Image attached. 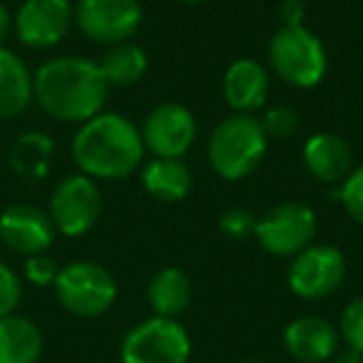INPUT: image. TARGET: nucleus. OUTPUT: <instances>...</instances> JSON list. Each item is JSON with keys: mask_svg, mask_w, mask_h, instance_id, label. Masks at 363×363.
Instances as JSON below:
<instances>
[{"mask_svg": "<svg viewBox=\"0 0 363 363\" xmlns=\"http://www.w3.org/2000/svg\"><path fill=\"white\" fill-rule=\"evenodd\" d=\"M107 90L100 65L87 57H52L33 75V97L60 122H87L100 115Z\"/></svg>", "mask_w": 363, "mask_h": 363, "instance_id": "nucleus-1", "label": "nucleus"}, {"mask_svg": "<svg viewBox=\"0 0 363 363\" xmlns=\"http://www.w3.org/2000/svg\"><path fill=\"white\" fill-rule=\"evenodd\" d=\"M72 157L82 174L97 179H122L140 167L145 157L142 135L127 117L100 112L82 122L72 140Z\"/></svg>", "mask_w": 363, "mask_h": 363, "instance_id": "nucleus-2", "label": "nucleus"}, {"mask_svg": "<svg viewBox=\"0 0 363 363\" xmlns=\"http://www.w3.org/2000/svg\"><path fill=\"white\" fill-rule=\"evenodd\" d=\"M209 164L219 177L237 182L249 177L267 155V132L252 115H237L222 120L209 137Z\"/></svg>", "mask_w": 363, "mask_h": 363, "instance_id": "nucleus-3", "label": "nucleus"}, {"mask_svg": "<svg viewBox=\"0 0 363 363\" xmlns=\"http://www.w3.org/2000/svg\"><path fill=\"white\" fill-rule=\"evenodd\" d=\"M269 62L284 82L294 87H316L328 70L323 43L308 28H279L269 43Z\"/></svg>", "mask_w": 363, "mask_h": 363, "instance_id": "nucleus-4", "label": "nucleus"}, {"mask_svg": "<svg viewBox=\"0 0 363 363\" xmlns=\"http://www.w3.org/2000/svg\"><path fill=\"white\" fill-rule=\"evenodd\" d=\"M192 338L177 318L152 316L127 331L120 346L122 363H187Z\"/></svg>", "mask_w": 363, "mask_h": 363, "instance_id": "nucleus-5", "label": "nucleus"}, {"mask_svg": "<svg viewBox=\"0 0 363 363\" xmlns=\"http://www.w3.org/2000/svg\"><path fill=\"white\" fill-rule=\"evenodd\" d=\"M55 294L70 313L82 318L102 316L117 298V284L95 262H72L57 272Z\"/></svg>", "mask_w": 363, "mask_h": 363, "instance_id": "nucleus-6", "label": "nucleus"}, {"mask_svg": "<svg viewBox=\"0 0 363 363\" xmlns=\"http://www.w3.org/2000/svg\"><path fill=\"white\" fill-rule=\"evenodd\" d=\"M316 214L301 202H284L257 219L254 237L274 257H296L316 237Z\"/></svg>", "mask_w": 363, "mask_h": 363, "instance_id": "nucleus-7", "label": "nucleus"}, {"mask_svg": "<svg viewBox=\"0 0 363 363\" xmlns=\"http://www.w3.org/2000/svg\"><path fill=\"white\" fill-rule=\"evenodd\" d=\"M346 279V257L331 244H311L289 264L286 281L296 296L318 301L336 291Z\"/></svg>", "mask_w": 363, "mask_h": 363, "instance_id": "nucleus-8", "label": "nucleus"}, {"mask_svg": "<svg viewBox=\"0 0 363 363\" xmlns=\"http://www.w3.org/2000/svg\"><path fill=\"white\" fill-rule=\"evenodd\" d=\"M102 212L100 189L87 174H70L52 189L50 219L65 237H82L97 224Z\"/></svg>", "mask_w": 363, "mask_h": 363, "instance_id": "nucleus-9", "label": "nucleus"}, {"mask_svg": "<svg viewBox=\"0 0 363 363\" xmlns=\"http://www.w3.org/2000/svg\"><path fill=\"white\" fill-rule=\"evenodd\" d=\"M82 35L105 45L127 43L142 23L140 0H80L75 11Z\"/></svg>", "mask_w": 363, "mask_h": 363, "instance_id": "nucleus-10", "label": "nucleus"}, {"mask_svg": "<svg viewBox=\"0 0 363 363\" xmlns=\"http://www.w3.org/2000/svg\"><path fill=\"white\" fill-rule=\"evenodd\" d=\"M142 145L155 157H174L179 160L192 147L197 137V122L187 107L167 102L147 115L142 125Z\"/></svg>", "mask_w": 363, "mask_h": 363, "instance_id": "nucleus-11", "label": "nucleus"}, {"mask_svg": "<svg viewBox=\"0 0 363 363\" xmlns=\"http://www.w3.org/2000/svg\"><path fill=\"white\" fill-rule=\"evenodd\" d=\"M75 13L67 0H26L16 16V33L23 45L52 48L70 33Z\"/></svg>", "mask_w": 363, "mask_h": 363, "instance_id": "nucleus-12", "label": "nucleus"}, {"mask_svg": "<svg viewBox=\"0 0 363 363\" xmlns=\"http://www.w3.org/2000/svg\"><path fill=\"white\" fill-rule=\"evenodd\" d=\"M0 239L8 249L23 257L45 254L55 239L50 214L33 204H13L0 214Z\"/></svg>", "mask_w": 363, "mask_h": 363, "instance_id": "nucleus-13", "label": "nucleus"}, {"mask_svg": "<svg viewBox=\"0 0 363 363\" xmlns=\"http://www.w3.org/2000/svg\"><path fill=\"white\" fill-rule=\"evenodd\" d=\"M336 346L338 331L321 316H298L284 331V348L296 363H326Z\"/></svg>", "mask_w": 363, "mask_h": 363, "instance_id": "nucleus-14", "label": "nucleus"}, {"mask_svg": "<svg viewBox=\"0 0 363 363\" xmlns=\"http://www.w3.org/2000/svg\"><path fill=\"white\" fill-rule=\"evenodd\" d=\"M269 95V75L262 62L239 57L224 72V97L237 112L249 115L262 107Z\"/></svg>", "mask_w": 363, "mask_h": 363, "instance_id": "nucleus-15", "label": "nucleus"}, {"mask_svg": "<svg viewBox=\"0 0 363 363\" xmlns=\"http://www.w3.org/2000/svg\"><path fill=\"white\" fill-rule=\"evenodd\" d=\"M351 147L333 132H316L303 145V167L321 182H338L351 174Z\"/></svg>", "mask_w": 363, "mask_h": 363, "instance_id": "nucleus-16", "label": "nucleus"}, {"mask_svg": "<svg viewBox=\"0 0 363 363\" xmlns=\"http://www.w3.org/2000/svg\"><path fill=\"white\" fill-rule=\"evenodd\" d=\"M43 331L26 316H0V363H38L43 356Z\"/></svg>", "mask_w": 363, "mask_h": 363, "instance_id": "nucleus-17", "label": "nucleus"}, {"mask_svg": "<svg viewBox=\"0 0 363 363\" xmlns=\"http://www.w3.org/2000/svg\"><path fill=\"white\" fill-rule=\"evenodd\" d=\"M33 100V75L16 52L0 48V120L18 117Z\"/></svg>", "mask_w": 363, "mask_h": 363, "instance_id": "nucleus-18", "label": "nucleus"}, {"mask_svg": "<svg viewBox=\"0 0 363 363\" xmlns=\"http://www.w3.org/2000/svg\"><path fill=\"white\" fill-rule=\"evenodd\" d=\"M142 184L160 202H179L192 187V172L174 157H155L142 169Z\"/></svg>", "mask_w": 363, "mask_h": 363, "instance_id": "nucleus-19", "label": "nucleus"}, {"mask_svg": "<svg viewBox=\"0 0 363 363\" xmlns=\"http://www.w3.org/2000/svg\"><path fill=\"white\" fill-rule=\"evenodd\" d=\"M147 298H150L155 316L174 318L192 301V281L182 269L164 267L152 277L147 286Z\"/></svg>", "mask_w": 363, "mask_h": 363, "instance_id": "nucleus-20", "label": "nucleus"}, {"mask_svg": "<svg viewBox=\"0 0 363 363\" xmlns=\"http://www.w3.org/2000/svg\"><path fill=\"white\" fill-rule=\"evenodd\" d=\"M97 65H100L107 85L127 87L140 82L147 72V52L140 45L120 43V45H112Z\"/></svg>", "mask_w": 363, "mask_h": 363, "instance_id": "nucleus-21", "label": "nucleus"}, {"mask_svg": "<svg viewBox=\"0 0 363 363\" xmlns=\"http://www.w3.org/2000/svg\"><path fill=\"white\" fill-rule=\"evenodd\" d=\"M52 142L40 132H26L11 150V167L26 179H43L50 169Z\"/></svg>", "mask_w": 363, "mask_h": 363, "instance_id": "nucleus-22", "label": "nucleus"}, {"mask_svg": "<svg viewBox=\"0 0 363 363\" xmlns=\"http://www.w3.org/2000/svg\"><path fill=\"white\" fill-rule=\"evenodd\" d=\"M341 336L348 348L363 356V296L353 298L341 316Z\"/></svg>", "mask_w": 363, "mask_h": 363, "instance_id": "nucleus-23", "label": "nucleus"}, {"mask_svg": "<svg viewBox=\"0 0 363 363\" xmlns=\"http://www.w3.org/2000/svg\"><path fill=\"white\" fill-rule=\"evenodd\" d=\"M262 127L267 132V137L274 140H284V137H291L298 130V115L286 105H277L272 110H267L262 120Z\"/></svg>", "mask_w": 363, "mask_h": 363, "instance_id": "nucleus-24", "label": "nucleus"}, {"mask_svg": "<svg viewBox=\"0 0 363 363\" xmlns=\"http://www.w3.org/2000/svg\"><path fill=\"white\" fill-rule=\"evenodd\" d=\"M341 202H343V207H346V212L351 214L353 222H358L363 227V167L353 169L351 174L343 179Z\"/></svg>", "mask_w": 363, "mask_h": 363, "instance_id": "nucleus-25", "label": "nucleus"}, {"mask_svg": "<svg viewBox=\"0 0 363 363\" xmlns=\"http://www.w3.org/2000/svg\"><path fill=\"white\" fill-rule=\"evenodd\" d=\"M254 227H257V219H254L252 212L247 209H227V212L219 217V229L227 234L229 239H244L249 234H254Z\"/></svg>", "mask_w": 363, "mask_h": 363, "instance_id": "nucleus-26", "label": "nucleus"}, {"mask_svg": "<svg viewBox=\"0 0 363 363\" xmlns=\"http://www.w3.org/2000/svg\"><path fill=\"white\" fill-rule=\"evenodd\" d=\"M21 279L16 277L11 267L0 262V316H8L18 308L21 303Z\"/></svg>", "mask_w": 363, "mask_h": 363, "instance_id": "nucleus-27", "label": "nucleus"}, {"mask_svg": "<svg viewBox=\"0 0 363 363\" xmlns=\"http://www.w3.org/2000/svg\"><path fill=\"white\" fill-rule=\"evenodd\" d=\"M57 264L52 262L50 257H45V254H35V257H28L26 262V277L30 284H35V286H48V284H55L57 279Z\"/></svg>", "mask_w": 363, "mask_h": 363, "instance_id": "nucleus-28", "label": "nucleus"}, {"mask_svg": "<svg viewBox=\"0 0 363 363\" xmlns=\"http://www.w3.org/2000/svg\"><path fill=\"white\" fill-rule=\"evenodd\" d=\"M279 13H281L284 28H298L303 26V18H306V6L303 0H284Z\"/></svg>", "mask_w": 363, "mask_h": 363, "instance_id": "nucleus-29", "label": "nucleus"}, {"mask_svg": "<svg viewBox=\"0 0 363 363\" xmlns=\"http://www.w3.org/2000/svg\"><path fill=\"white\" fill-rule=\"evenodd\" d=\"M11 33H13V18H11V13L6 11V6L0 3V48L11 38Z\"/></svg>", "mask_w": 363, "mask_h": 363, "instance_id": "nucleus-30", "label": "nucleus"}, {"mask_svg": "<svg viewBox=\"0 0 363 363\" xmlns=\"http://www.w3.org/2000/svg\"><path fill=\"white\" fill-rule=\"evenodd\" d=\"M333 363H363V356L358 351H353V348H346V351H341L333 358Z\"/></svg>", "mask_w": 363, "mask_h": 363, "instance_id": "nucleus-31", "label": "nucleus"}, {"mask_svg": "<svg viewBox=\"0 0 363 363\" xmlns=\"http://www.w3.org/2000/svg\"><path fill=\"white\" fill-rule=\"evenodd\" d=\"M184 3H207V0H184Z\"/></svg>", "mask_w": 363, "mask_h": 363, "instance_id": "nucleus-32", "label": "nucleus"}, {"mask_svg": "<svg viewBox=\"0 0 363 363\" xmlns=\"http://www.w3.org/2000/svg\"><path fill=\"white\" fill-rule=\"evenodd\" d=\"M242 363H262V361H242Z\"/></svg>", "mask_w": 363, "mask_h": 363, "instance_id": "nucleus-33", "label": "nucleus"}]
</instances>
